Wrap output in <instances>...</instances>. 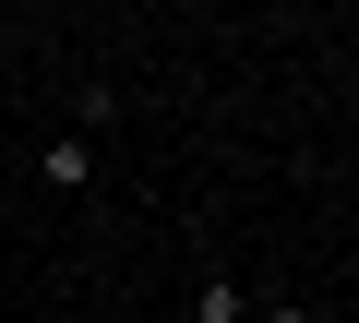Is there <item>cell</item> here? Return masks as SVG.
Segmentation results:
<instances>
[{
  "mask_svg": "<svg viewBox=\"0 0 359 323\" xmlns=\"http://www.w3.org/2000/svg\"><path fill=\"white\" fill-rule=\"evenodd\" d=\"M36 180H48V192H96V132H72V120H60V132L36 144Z\"/></svg>",
  "mask_w": 359,
  "mask_h": 323,
  "instance_id": "6da1fadb",
  "label": "cell"
},
{
  "mask_svg": "<svg viewBox=\"0 0 359 323\" xmlns=\"http://www.w3.org/2000/svg\"><path fill=\"white\" fill-rule=\"evenodd\" d=\"M192 323H252V299H240V275H204V287H192Z\"/></svg>",
  "mask_w": 359,
  "mask_h": 323,
  "instance_id": "7a4b0ae2",
  "label": "cell"
},
{
  "mask_svg": "<svg viewBox=\"0 0 359 323\" xmlns=\"http://www.w3.org/2000/svg\"><path fill=\"white\" fill-rule=\"evenodd\" d=\"M72 132H96V144H108V132H120V96H108V84H84V96H72Z\"/></svg>",
  "mask_w": 359,
  "mask_h": 323,
  "instance_id": "3957f363",
  "label": "cell"
},
{
  "mask_svg": "<svg viewBox=\"0 0 359 323\" xmlns=\"http://www.w3.org/2000/svg\"><path fill=\"white\" fill-rule=\"evenodd\" d=\"M264 323H311V299H276V311H264Z\"/></svg>",
  "mask_w": 359,
  "mask_h": 323,
  "instance_id": "277c9868",
  "label": "cell"
}]
</instances>
